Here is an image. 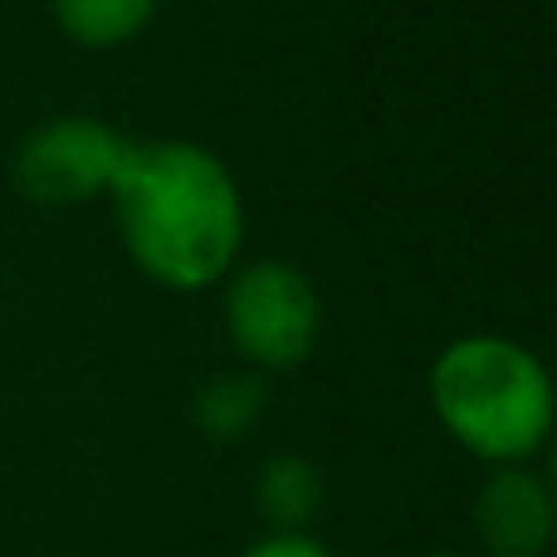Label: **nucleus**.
Instances as JSON below:
<instances>
[{
	"instance_id": "20e7f679",
	"label": "nucleus",
	"mask_w": 557,
	"mask_h": 557,
	"mask_svg": "<svg viewBox=\"0 0 557 557\" xmlns=\"http://www.w3.org/2000/svg\"><path fill=\"white\" fill-rule=\"evenodd\" d=\"M127 152L133 143L98 117H54L35 127L15 152V186L25 201L69 211L113 191Z\"/></svg>"
},
{
	"instance_id": "f03ea898",
	"label": "nucleus",
	"mask_w": 557,
	"mask_h": 557,
	"mask_svg": "<svg viewBox=\"0 0 557 557\" xmlns=\"http://www.w3.org/2000/svg\"><path fill=\"white\" fill-rule=\"evenodd\" d=\"M431 406L470 455L519 465L553 431V382L509 337H460L431 367Z\"/></svg>"
},
{
	"instance_id": "0eeeda50",
	"label": "nucleus",
	"mask_w": 557,
	"mask_h": 557,
	"mask_svg": "<svg viewBox=\"0 0 557 557\" xmlns=\"http://www.w3.org/2000/svg\"><path fill=\"white\" fill-rule=\"evenodd\" d=\"M54 15L69 39L88 49H113L157 15V0H54Z\"/></svg>"
},
{
	"instance_id": "39448f33",
	"label": "nucleus",
	"mask_w": 557,
	"mask_h": 557,
	"mask_svg": "<svg viewBox=\"0 0 557 557\" xmlns=\"http://www.w3.org/2000/svg\"><path fill=\"white\" fill-rule=\"evenodd\" d=\"M474 533L494 557H539L553 539V494L533 470L504 465L474 499Z\"/></svg>"
},
{
	"instance_id": "9d476101",
	"label": "nucleus",
	"mask_w": 557,
	"mask_h": 557,
	"mask_svg": "<svg viewBox=\"0 0 557 557\" xmlns=\"http://www.w3.org/2000/svg\"><path fill=\"white\" fill-rule=\"evenodd\" d=\"M425 557H460V553H425Z\"/></svg>"
},
{
	"instance_id": "1a4fd4ad",
	"label": "nucleus",
	"mask_w": 557,
	"mask_h": 557,
	"mask_svg": "<svg viewBox=\"0 0 557 557\" xmlns=\"http://www.w3.org/2000/svg\"><path fill=\"white\" fill-rule=\"evenodd\" d=\"M245 557H333V553H327L323 543L304 539V533H274V539L255 543Z\"/></svg>"
},
{
	"instance_id": "7ed1b4c3",
	"label": "nucleus",
	"mask_w": 557,
	"mask_h": 557,
	"mask_svg": "<svg viewBox=\"0 0 557 557\" xmlns=\"http://www.w3.org/2000/svg\"><path fill=\"white\" fill-rule=\"evenodd\" d=\"M225 327H231V343L240 357L284 372L313 352L323 308H318V294L304 270L284 260H260L235 274L231 294H225Z\"/></svg>"
},
{
	"instance_id": "6e6552de",
	"label": "nucleus",
	"mask_w": 557,
	"mask_h": 557,
	"mask_svg": "<svg viewBox=\"0 0 557 557\" xmlns=\"http://www.w3.org/2000/svg\"><path fill=\"white\" fill-rule=\"evenodd\" d=\"M260 406H264V386L255 376H245V372L215 376L196 396V425L206 435H215V441H235V435H245L255 425Z\"/></svg>"
},
{
	"instance_id": "f257e3e1",
	"label": "nucleus",
	"mask_w": 557,
	"mask_h": 557,
	"mask_svg": "<svg viewBox=\"0 0 557 557\" xmlns=\"http://www.w3.org/2000/svg\"><path fill=\"white\" fill-rule=\"evenodd\" d=\"M108 196L127 255L162 288L196 294L225 278L240 255L245 206L235 176L196 143H133Z\"/></svg>"
},
{
	"instance_id": "423d86ee",
	"label": "nucleus",
	"mask_w": 557,
	"mask_h": 557,
	"mask_svg": "<svg viewBox=\"0 0 557 557\" xmlns=\"http://www.w3.org/2000/svg\"><path fill=\"white\" fill-rule=\"evenodd\" d=\"M318 499H323V484L318 470L304 455H274L260 470V513L274 523L278 533H294L313 519Z\"/></svg>"
}]
</instances>
